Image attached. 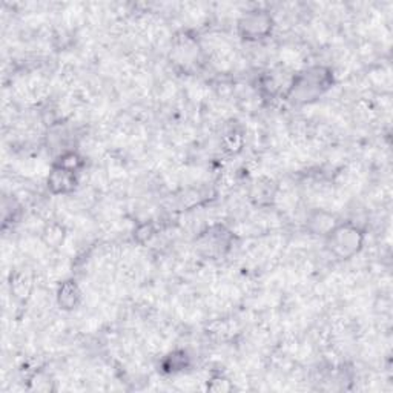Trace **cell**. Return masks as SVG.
<instances>
[{
    "instance_id": "cell-2",
    "label": "cell",
    "mask_w": 393,
    "mask_h": 393,
    "mask_svg": "<svg viewBox=\"0 0 393 393\" xmlns=\"http://www.w3.org/2000/svg\"><path fill=\"white\" fill-rule=\"evenodd\" d=\"M329 251L332 252L336 258L347 260L357 255L364 243V234L358 226L352 223L336 224L327 236Z\"/></svg>"
},
{
    "instance_id": "cell-4",
    "label": "cell",
    "mask_w": 393,
    "mask_h": 393,
    "mask_svg": "<svg viewBox=\"0 0 393 393\" xmlns=\"http://www.w3.org/2000/svg\"><path fill=\"white\" fill-rule=\"evenodd\" d=\"M48 191L53 195H66L71 194L77 186V174L62 170L59 166L53 165V170L46 178Z\"/></svg>"
},
{
    "instance_id": "cell-10",
    "label": "cell",
    "mask_w": 393,
    "mask_h": 393,
    "mask_svg": "<svg viewBox=\"0 0 393 393\" xmlns=\"http://www.w3.org/2000/svg\"><path fill=\"white\" fill-rule=\"evenodd\" d=\"M54 166H59L65 171L79 174L80 171L83 170L85 160H83L82 155L76 151H64L59 155V159L54 161Z\"/></svg>"
},
{
    "instance_id": "cell-6",
    "label": "cell",
    "mask_w": 393,
    "mask_h": 393,
    "mask_svg": "<svg viewBox=\"0 0 393 393\" xmlns=\"http://www.w3.org/2000/svg\"><path fill=\"white\" fill-rule=\"evenodd\" d=\"M82 301V290L74 280H66V282L59 286L57 290V303L64 310H74L79 308Z\"/></svg>"
},
{
    "instance_id": "cell-8",
    "label": "cell",
    "mask_w": 393,
    "mask_h": 393,
    "mask_svg": "<svg viewBox=\"0 0 393 393\" xmlns=\"http://www.w3.org/2000/svg\"><path fill=\"white\" fill-rule=\"evenodd\" d=\"M338 224L335 215L329 214L326 211H315L314 214L309 217L308 220V229L314 235H321L327 236L332 229Z\"/></svg>"
},
{
    "instance_id": "cell-1",
    "label": "cell",
    "mask_w": 393,
    "mask_h": 393,
    "mask_svg": "<svg viewBox=\"0 0 393 393\" xmlns=\"http://www.w3.org/2000/svg\"><path fill=\"white\" fill-rule=\"evenodd\" d=\"M332 80V74H330V71L326 70V68H310V70L299 72L294 79V82H292L289 88V97L294 100V102H312V100H315L318 96H321L324 91L330 88Z\"/></svg>"
},
{
    "instance_id": "cell-9",
    "label": "cell",
    "mask_w": 393,
    "mask_h": 393,
    "mask_svg": "<svg viewBox=\"0 0 393 393\" xmlns=\"http://www.w3.org/2000/svg\"><path fill=\"white\" fill-rule=\"evenodd\" d=\"M66 240V229L62 226L60 223H48L45 228L42 229V241L49 249H59L64 246Z\"/></svg>"
},
{
    "instance_id": "cell-5",
    "label": "cell",
    "mask_w": 393,
    "mask_h": 393,
    "mask_svg": "<svg viewBox=\"0 0 393 393\" xmlns=\"http://www.w3.org/2000/svg\"><path fill=\"white\" fill-rule=\"evenodd\" d=\"M229 232L223 228H211L198 236L200 249L206 254H221L229 245Z\"/></svg>"
},
{
    "instance_id": "cell-7",
    "label": "cell",
    "mask_w": 393,
    "mask_h": 393,
    "mask_svg": "<svg viewBox=\"0 0 393 393\" xmlns=\"http://www.w3.org/2000/svg\"><path fill=\"white\" fill-rule=\"evenodd\" d=\"M34 284L33 278H31L28 273L25 272H16L14 275H11L10 280V290L11 297L18 303H25L27 299L33 294Z\"/></svg>"
},
{
    "instance_id": "cell-13",
    "label": "cell",
    "mask_w": 393,
    "mask_h": 393,
    "mask_svg": "<svg viewBox=\"0 0 393 393\" xmlns=\"http://www.w3.org/2000/svg\"><path fill=\"white\" fill-rule=\"evenodd\" d=\"M154 234H155V230L152 228V224L151 223H143L134 230V239H137V241L139 243H146L152 239Z\"/></svg>"
},
{
    "instance_id": "cell-3",
    "label": "cell",
    "mask_w": 393,
    "mask_h": 393,
    "mask_svg": "<svg viewBox=\"0 0 393 393\" xmlns=\"http://www.w3.org/2000/svg\"><path fill=\"white\" fill-rule=\"evenodd\" d=\"M273 21L265 10H252L245 12L239 21V34L245 40L257 42L266 39L272 33Z\"/></svg>"
},
{
    "instance_id": "cell-12",
    "label": "cell",
    "mask_w": 393,
    "mask_h": 393,
    "mask_svg": "<svg viewBox=\"0 0 393 393\" xmlns=\"http://www.w3.org/2000/svg\"><path fill=\"white\" fill-rule=\"evenodd\" d=\"M224 146H226L229 152H239L243 146V135L236 133V131L226 134V137H224Z\"/></svg>"
},
{
    "instance_id": "cell-11",
    "label": "cell",
    "mask_w": 393,
    "mask_h": 393,
    "mask_svg": "<svg viewBox=\"0 0 393 393\" xmlns=\"http://www.w3.org/2000/svg\"><path fill=\"white\" fill-rule=\"evenodd\" d=\"M188 366H189V357L183 351H177V352L170 353L166 357V360L163 361V367L171 373L182 372Z\"/></svg>"
}]
</instances>
